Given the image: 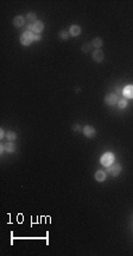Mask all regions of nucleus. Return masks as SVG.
<instances>
[{
    "instance_id": "nucleus-17",
    "label": "nucleus",
    "mask_w": 133,
    "mask_h": 256,
    "mask_svg": "<svg viewBox=\"0 0 133 256\" xmlns=\"http://www.w3.org/2000/svg\"><path fill=\"white\" fill-rule=\"evenodd\" d=\"M28 19L36 22V14H34V13H29V14H28Z\"/></svg>"
},
{
    "instance_id": "nucleus-7",
    "label": "nucleus",
    "mask_w": 133,
    "mask_h": 256,
    "mask_svg": "<svg viewBox=\"0 0 133 256\" xmlns=\"http://www.w3.org/2000/svg\"><path fill=\"white\" fill-rule=\"evenodd\" d=\"M83 134H84V136H87V137H93V136L95 135V129H94L93 126H86V128L83 129Z\"/></svg>"
},
{
    "instance_id": "nucleus-13",
    "label": "nucleus",
    "mask_w": 133,
    "mask_h": 256,
    "mask_svg": "<svg viewBox=\"0 0 133 256\" xmlns=\"http://www.w3.org/2000/svg\"><path fill=\"white\" fill-rule=\"evenodd\" d=\"M92 44L94 47H96V48H100V47H102V44H103V42H102V39L101 38H94L93 41H92Z\"/></svg>"
},
{
    "instance_id": "nucleus-16",
    "label": "nucleus",
    "mask_w": 133,
    "mask_h": 256,
    "mask_svg": "<svg viewBox=\"0 0 133 256\" xmlns=\"http://www.w3.org/2000/svg\"><path fill=\"white\" fill-rule=\"evenodd\" d=\"M68 36H69V35H68L67 31H61V33H59V37H61L62 39H67Z\"/></svg>"
},
{
    "instance_id": "nucleus-3",
    "label": "nucleus",
    "mask_w": 133,
    "mask_h": 256,
    "mask_svg": "<svg viewBox=\"0 0 133 256\" xmlns=\"http://www.w3.org/2000/svg\"><path fill=\"white\" fill-rule=\"evenodd\" d=\"M43 29H44V25L39 20H36L31 24V32H33V33H39L43 31Z\"/></svg>"
},
{
    "instance_id": "nucleus-21",
    "label": "nucleus",
    "mask_w": 133,
    "mask_h": 256,
    "mask_svg": "<svg viewBox=\"0 0 133 256\" xmlns=\"http://www.w3.org/2000/svg\"><path fill=\"white\" fill-rule=\"evenodd\" d=\"M4 136H5V132H4L3 130H1V131H0V137H1V138H3Z\"/></svg>"
},
{
    "instance_id": "nucleus-5",
    "label": "nucleus",
    "mask_w": 133,
    "mask_h": 256,
    "mask_svg": "<svg viewBox=\"0 0 133 256\" xmlns=\"http://www.w3.org/2000/svg\"><path fill=\"white\" fill-rule=\"evenodd\" d=\"M105 101H106V104H108V105H115L117 103H119V99H118L117 94H108L105 98Z\"/></svg>"
},
{
    "instance_id": "nucleus-6",
    "label": "nucleus",
    "mask_w": 133,
    "mask_h": 256,
    "mask_svg": "<svg viewBox=\"0 0 133 256\" xmlns=\"http://www.w3.org/2000/svg\"><path fill=\"white\" fill-rule=\"evenodd\" d=\"M93 58L96 61V62H101L103 60V51L101 50H95L93 52Z\"/></svg>"
},
{
    "instance_id": "nucleus-14",
    "label": "nucleus",
    "mask_w": 133,
    "mask_h": 256,
    "mask_svg": "<svg viewBox=\"0 0 133 256\" xmlns=\"http://www.w3.org/2000/svg\"><path fill=\"white\" fill-rule=\"evenodd\" d=\"M16 137H17V135H16V132H13V131H8L6 134V138L8 141H14Z\"/></svg>"
},
{
    "instance_id": "nucleus-1",
    "label": "nucleus",
    "mask_w": 133,
    "mask_h": 256,
    "mask_svg": "<svg viewBox=\"0 0 133 256\" xmlns=\"http://www.w3.org/2000/svg\"><path fill=\"white\" fill-rule=\"evenodd\" d=\"M33 41H34V33H32L31 31H25L20 37V43L23 45H30Z\"/></svg>"
},
{
    "instance_id": "nucleus-2",
    "label": "nucleus",
    "mask_w": 133,
    "mask_h": 256,
    "mask_svg": "<svg viewBox=\"0 0 133 256\" xmlns=\"http://www.w3.org/2000/svg\"><path fill=\"white\" fill-rule=\"evenodd\" d=\"M114 161V155L112 153H106L101 157V164L105 167H109Z\"/></svg>"
},
{
    "instance_id": "nucleus-12",
    "label": "nucleus",
    "mask_w": 133,
    "mask_h": 256,
    "mask_svg": "<svg viewBox=\"0 0 133 256\" xmlns=\"http://www.w3.org/2000/svg\"><path fill=\"white\" fill-rule=\"evenodd\" d=\"M95 179L97 181H105L106 180V173L103 170H97L95 173Z\"/></svg>"
},
{
    "instance_id": "nucleus-18",
    "label": "nucleus",
    "mask_w": 133,
    "mask_h": 256,
    "mask_svg": "<svg viewBox=\"0 0 133 256\" xmlns=\"http://www.w3.org/2000/svg\"><path fill=\"white\" fill-rule=\"evenodd\" d=\"M92 45H93V44H86V45L82 47V50H83V51H86V50H90Z\"/></svg>"
},
{
    "instance_id": "nucleus-20",
    "label": "nucleus",
    "mask_w": 133,
    "mask_h": 256,
    "mask_svg": "<svg viewBox=\"0 0 133 256\" xmlns=\"http://www.w3.org/2000/svg\"><path fill=\"white\" fill-rule=\"evenodd\" d=\"M74 131H80V125H74Z\"/></svg>"
},
{
    "instance_id": "nucleus-11",
    "label": "nucleus",
    "mask_w": 133,
    "mask_h": 256,
    "mask_svg": "<svg viewBox=\"0 0 133 256\" xmlns=\"http://www.w3.org/2000/svg\"><path fill=\"white\" fill-rule=\"evenodd\" d=\"M1 150H5V151H7V153H13L14 150H16V145H14L13 143H11V142H8V143H6V144L1 148Z\"/></svg>"
},
{
    "instance_id": "nucleus-19",
    "label": "nucleus",
    "mask_w": 133,
    "mask_h": 256,
    "mask_svg": "<svg viewBox=\"0 0 133 256\" xmlns=\"http://www.w3.org/2000/svg\"><path fill=\"white\" fill-rule=\"evenodd\" d=\"M34 41H41V36H39V35H34Z\"/></svg>"
},
{
    "instance_id": "nucleus-4",
    "label": "nucleus",
    "mask_w": 133,
    "mask_h": 256,
    "mask_svg": "<svg viewBox=\"0 0 133 256\" xmlns=\"http://www.w3.org/2000/svg\"><path fill=\"white\" fill-rule=\"evenodd\" d=\"M121 172V166L119 163H115V164H111L108 167V173L112 175V176H118Z\"/></svg>"
},
{
    "instance_id": "nucleus-8",
    "label": "nucleus",
    "mask_w": 133,
    "mask_h": 256,
    "mask_svg": "<svg viewBox=\"0 0 133 256\" xmlns=\"http://www.w3.org/2000/svg\"><path fill=\"white\" fill-rule=\"evenodd\" d=\"M122 93H124V95H125L126 98L132 99L133 98V86H127L125 90L122 91Z\"/></svg>"
},
{
    "instance_id": "nucleus-9",
    "label": "nucleus",
    "mask_w": 133,
    "mask_h": 256,
    "mask_svg": "<svg viewBox=\"0 0 133 256\" xmlns=\"http://www.w3.org/2000/svg\"><path fill=\"white\" fill-rule=\"evenodd\" d=\"M24 22L25 20H24V18L22 16H17L16 18L13 19V25L17 26V28H22V26L24 25Z\"/></svg>"
},
{
    "instance_id": "nucleus-15",
    "label": "nucleus",
    "mask_w": 133,
    "mask_h": 256,
    "mask_svg": "<svg viewBox=\"0 0 133 256\" xmlns=\"http://www.w3.org/2000/svg\"><path fill=\"white\" fill-rule=\"evenodd\" d=\"M126 106H127V101H126L125 99L119 100V107H120V109H125Z\"/></svg>"
},
{
    "instance_id": "nucleus-10",
    "label": "nucleus",
    "mask_w": 133,
    "mask_h": 256,
    "mask_svg": "<svg viewBox=\"0 0 133 256\" xmlns=\"http://www.w3.org/2000/svg\"><path fill=\"white\" fill-rule=\"evenodd\" d=\"M80 32H81V28H80L78 25H73L69 30V33L72 35V36H78Z\"/></svg>"
}]
</instances>
